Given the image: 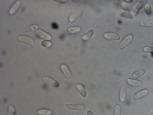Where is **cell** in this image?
<instances>
[{"label": "cell", "mask_w": 153, "mask_h": 115, "mask_svg": "<svg viewBox=\"0 0 153 115\" xmlns=\"http://www.w3.org/2000/svg\"><path fill=\"white\" fill-rule=\"evenodd\" d=\"M87 115H94L92 112L90 110H89L87 113Z\"/></svg>", "instance_id": "4dcf8cb0"}, {"label": "cell", "mask_w": 153, "mask_h": 115, "mask_svg": "<svg viewBox=\"0 0 153 115\" xmlns=\"http://www.w3.org/2000/svg\"><path fill=\"white\" fill-rule=\"evenodd\" d=\"M94 31L92 29H90L86 34L83 36L82 38L84 40H88L92 37L93 34H94Z\"/></svg>", "instance_id": "e0dca14e"}, {"label": "cell", "mask_w": 153, "mask_h": 115, "mask_svg": "<svg viewBox=\"0 0 153 115\" xmlns=\"http://www.w3.org/2000/svg\"><path fill=\"white\" fill-rule=\"evenodd\" d=\"M15 107L11 105H10L9 107L8 112L7 115H15Z\"/></svg>", "instance_id": "7402d4cb"}, {"label": "cell", "mask_w": 153, "mask_h": 115, "mask_svg": "<svg viewBox=\"0 0 153 115\" xmlns=\"http://www.w3.org/2000/svg\"><path fill=\"white\" fill-rule=\"evenodd\" d=\"M41 44L43 47H50L52 45V43L49 41H44L42 42Z\"/></svg>", "instance_id": "cb8c5ba5"}, {"label": "cell", "mask_w": 153, "mask_h": 115, "mask_svg": "<svg viewBox=\"0 0 153 115\" xmlns=\"http://www.w3.org/2000/svg\"><path fill=\"white\" fill-rule=\"evenodd\" d=\"M43 80L45 82L54 87L57 88L59 86L58 82L49 77L44 76L43 77Z\"/></svg>", "instance_id": "52a82bcc"}, {"label": "cell", "mask_w": 153, "mask_h": 115, "mask_svg": "<svg viewBox=\"0 0 153 115\" xmlns=\"http://www.w3.org/2000/svg\"><path fill=\"white\" fill-rule=\"evenodd\" d=\"M146 72V71L145 69H141L134 73L133 75V76L135 78H138L144 74Z\"/></svg>", "instance_id": "9a60e30c"}, {"label": "cell", "mask_w": 153, "mask_h": 115, "mask_svg": "<svg viewBox=\"0 0 153 115\" xmlns=\"http://www.w3.org/2000/svg\"><path fill=\"white\" fill-rule=\"evenodd\" d=\"M148 93V91L147 90H143L136 93L134 96L135 100H137L143 97L146 95Z\"/></svg>", "instance_id": "8fae6325"}, {"label": "cell", "mask_w": 153, "mask_h": 115, "mask_svg": "<svg viewBox=\"0 0 153 115\" xmlns=\"http://www.w3.org/2000/svg\"><path fill=\"white\" fill-rule=\"evenodd\" d=\"M38 113L39 114L49 115L52 114V112L49 110L41 109V110H39L38 111Z\"/></svg>", "instance_id": "ffe728a7"}, {"label": "cell", "mask_w": 153, "mask_h": 115, "mask_svg": "<svg viewBox=\"0 0 153 115\" xmlns=\"http://www.w3.org/2000/svg\"><path fill=\"white\" fill-rule=\"evenodd\" d=\"M122 15L123 17L128 18H129L132 19L133 18L132 15L131 14L128 13H122Z\"/></svg>", "instance_id": "4316f807"}, {"label": "cell", "mask_w": 153, "mask_h": 115, "mask_svg": "<svg viewBox=\"0 0 153 115\" xmlns=\"http://www.w3.org/2000/svg\"><path fill=\"white\" fill-rule=\"evenodd\" d=\"M61 69L63 74L67 78H72V75L67 65L65 64L62 65L61 66Z\"/></svg>", "instance_id": "ba28073f"}, {"label": "cell", "mask_w": 153, "mask_h": 115, "mask_svg": "<svg viewBox=\"0 0 153 115\" xmlns=\"http://www.w3.org/2000/svg\"><path fill=\"white\" fill-rule=\"evenodd\" d=\"M127 81L129 84L134 86H140L142 85V82L138 80H133V79H128Z\"/></svg>", "instance_id": "2e32d148"}, {"label": "cell", "mask_w": 153, "mask_h": 115, "mask_svg": "<svg viewBox=\"0 0 153 115\" xmlns=\"http://www.w3.org/2000/svg\"><path fill=\"white\" fill-rule=\"evenodd\" d=\"M81 28L79 27H73L68 28L66 30L68 32L70 33H76L80 32L81 31Z\"/></svg>", "instance_id": "4fadbf2b"}, {"label": "cell", "mask_w": 153, "mask_h": 115, "mask_svg": "<svg viewBox=\"0 0 153 115\" xmlns=\"http://www.w3.org/2000/svg\"><path fill=\"white\" fill-rule=\"evenodd\" d=\"M17 39L19 41L23 42L33 45L34 41L33 39L31 37L24 35H20L17 37Z\"/></svg>", "instance_id": "5b68a950"}, {"label": "cell", "mask_w": 153, "mask_h": 115, "mask_svg": "<svg viewBox=\"0 0 153 115\" xmlns=\"http://www.w3.org/2000/svg\"><path fill=\"white\" fill-rule=\"evenodd\" d=\"M121 108L120 106L118 104H117L115 106L114 113L113 115H120Z\"/></svg>", "instance_id": "603a6c76"}, {"label": "cell", "mask_w": 153, "mask_h": 115, "mask_svg": "<svg viewBox=\"0 0 153 115\" xmlns=\"http://www.w3.org/2000/svg\"><path fill=\"white\" fill-rule=\"evenodd\" d=\"M83 11L82 9H80L73 13L70 15L69 18V21L71 22H73L77 18L80 17L83 15Z\"/></svg>", "instance_id": "3957f363"}, {"label": "cell", "mask_w": 153, "mask_h": 115, "mask_svg": "<svg viewBox=\"0 0 153 115\" xmlns=\"http://www.w3.org/2000/svg\"><path fill=\"white\" fill-rule=\"evenodd\" d=\"M51 26L52 29H57L58 28V26L56 23L53 22L51 24Z\"/></svg>", "instance_id": "f1b7e54d"}, {"label": "cell", "mask_w": 153, "mask_h": 115, "mask_svg": "<svg viewBox=\"0 0 153 115\" xmlns=\"http://www.w3.org/2000/svg\"><path fill=\"white\" fill-rule=\"evenodd\" d=\"M144 10L147 15H150L152 13V10L150 4H147L145 5Z\"/></svg>", "instance_id": "44dd1931"}, {"label": "cell", "mask_w": 153, "mask_h": 115, "mask_svg": "<svg viewBox=\"0 0 153 115\" xmlns=\"http://www.w3.org/2000/svg\"><path fill=\"white\" fill-rule=\"evenodd\" d=\"M55 2H57L61 3H66L67 1L65 0H61V1H55Z\"/></svg>", "instance_id": "f546056e"}, {"label": "cell", "mask_w": 153, "mask_h": 115, "mask_svg": "<svg viewBox=\"0 0 153 115\" xmlns=\"http://www.w3.org/2000/svg\"><path fill=\"white\" fill-rule=\"evenodd\" d=\"M144 50L146 53H152L153 52V47L146 46L144 47Z\"/></svg>", "instance_id": "484cf974"}, {"label": "cell", "mask_w": 153, "mask_h": 115, "mask_svg": "<svg viewBox=\"0 0 153 115\" xmlns=\"http://www.w3.org/2000/svg\"><path fill=\"white\" fill-rule=\"evenodd\" d=\"M126 90L127 86L126 85H123L121 88L120 90V99L121 101H124L125 99Z\"/></svg>", "instance_id": "9c48e42d"}, {"label": "cell", "mask_w": 153, "mask_h": 115, "mask_svg": "<svg viewBox=\"0 0 153 115\" xmlns=\"http://www.w3.org/2000/svg\"><path fill=\"white\" fill-rule=\"evenodd\" d=\"M140 24L145 27H151L153 26V20H144L140 21Z\"/></svg>", "instance_id": "d6986e66"}, {"label": "cell", "mask_w": 153, "mask_h": 115, "mask_svg": "<svg viewBox=\"0 0 153 115\" xmlns=\"http://www.w3.org/2000/svg\"><path fill=\"white\" fill-rule=\"evenodd\" d=\"M133 38V36L132 35H127L120 43L119 45V48L121 50H123L131 42Z\"/></svg>", "instance_id": "6da1fadb"}, {"label": "cell", "mask_w": 153, "mask_h": 115, "mask_svg": "<svg viewBox=\"0 0 153 115\" xmlns=\"http://www.w3.org/2000/svg\"><path fill=\"white\" fill-rule=\"evenodd\" d=\"M104 37L105 39H108L115 40H119L120 39L119 35L118 34L113 33H107L104 34Z\"/></svg>", "instance_id": "8992f818"}, {"label": "cell", "mask_w": 153, "mask_h": 115, "mask_svg": "<svg viewBox=\"0 0 153 115\" xmlns=\"http://www.w3.org/2000/svg\"><path fill=\"white\" fill-rule=\"evenodd\" d=\"M148 2L147 0H142L139 2L138 3L136 4V7L137 10L138 11L142 9L145 5H146V3Z\"/></svg>", "instance_id": "ac0fdd59"}, {"label": "cell", "mask_w": 153, "mask_h": 115, "mask_svg": "<svg viewBox=\"0 0 153 115\" xmlns=\"http://www.w3.org/2000/svg\"><path fill=\"white\" fill-rule=\"evenodd\" d=\"M77 87L79 93L81 96L85 97L87 96V93L84 87L81 84H78L77 85Z\"/></svg>", "instance_id": "7c38bea8"}, {"label": "cell", "mask_w": 153, "mask_h": 115, "mask_svg": "<svg viewBox=\"0 0 153 115\" xmlns=\"http://www.w3.org/2000/svg\"><path fill=\"white\" fill-rule=\"evenodd\" d=\"M121 7L122 9L125 11H129L130 10V8L128 5L125 2H123L121 3Z\"/></svg>", "instance_id": "d4e9b609"}, {"label": "cell", "mask_w": 153, "mask_h": 115, "mask_svg": "<svg viewBox=\"0 0 153 115\" xmlns=\"http://www.w3.org/2000/svg\"><path fill=\"white\" fill-rule=\"evenodd\" d=\"M36 33L41 38L50 40L52 39L51 35L39 29H37L35 31Z\"/></svg>", "instance_id": "7a4b0ae2"}, {"label": "cell", "mask_w": 153, "mask_h": 115, "mask_svg": "<svg viewBox=\"0 0 153 115\" xmlns=\"http://www.w3.org/2000/svg\"><path fill=\"white\" fill-rule=\"evenodd\" d=\"M66 107L69 110L76 111H82L84 110L85 107L81 104H67Z\"/></svg>", "instance_id": "277c9868"}, {"label": "cell", "mask_w": 153, "mask_h": 115, "mask_svg": "<svg viewBox=\"0 0 153 115\" xmlns=\"http://www.w3.org/2000/svg\"><path fill=\"white\" fill-rule=\"evenodd\" d=\"M138 11L136 9V5H135L131 11V14L133 15H136Z\"/></svg>", "instance_id": "83f0119b"}, {"label": "cell", "mask_w": 153, "mask_h": 115, "mask_svg": "<svg viewBox=\"0 0 153 115\" xmlns=\"http://www.w3.org/2000/svg\"><path fill=\"white\" fill-rule=\"evenodd\" d=\"M38 28V26L37 25H31L23 29V31L26 32H29L37 30Z\"/></svg>", "instance_id": "5bb4252c"}, {"label": "cell", "mask_w": 153, "mask_h": 115, "mask_svg": "<svg viewBox=\"0 0 153 115\" xmlns=\"http://www.w3.org/2000/svg\"><path fill=\"white\" fill-rule=\"evenodd\" d=\"M21 4V2L19 1H17L12 6L9 10V13L11 15L13 14L17 11L20 5Z\"/></svg>", "instance_id": "30bf717a"}]
</instances>
